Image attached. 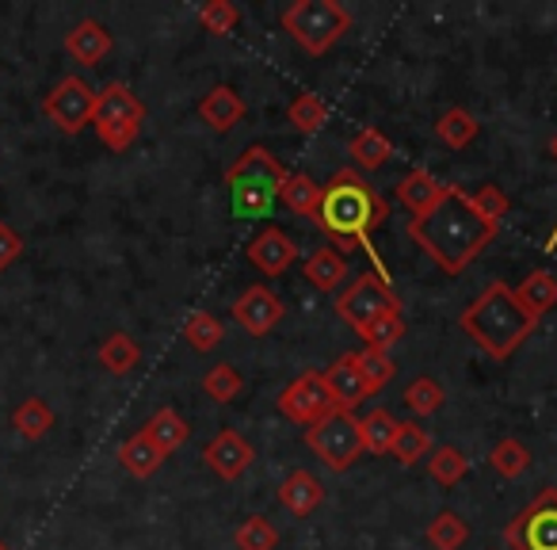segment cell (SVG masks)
I'll list each match as a JSON object with an SVG mask.
<instances>
[{
    "mask_svg": "<svg viewBox=\"0 0 557 550\" xmlns=\"http://www.w3.org/2000/svg\"><path fill=\"white\" fill-rule=\"evenodd\" d=\"M233 542H237V550H275L278 547V531H275V524H271L268 516H248L245 524L237 527Z\"/></svg>",
    "mask_w": 557,
    "mask_h": 550,
    "instance_id": "obj_39",
    "label": "cell"
},
{
    "mask_svg": "<svg viewBox=\"0 0 557 550\" xmlns=\"http://www.w3.org/2000/svg\"><path fill=\"white\" fill-rule=\"evenodd\" d=\"M466 470H470V459H466V451L455 448V443H443V448H435L432 459H428V474H432V481H440L443 489L458 486V481L466 478Z\"/></svg>",
    "mask_w": 557,
    "mask_h": 550,
    "instance_id": "obj_31",
    "label": "cell"
},
{
    "mask_svg": "<svg viewBox=\"0 0 557 550\" xmlns=\"http://www.w3.org/2000/svg\"><path fill=\"white\" fill-rule=\"evenodd\" d=\"M496 225L473 210L470 192L462 184H447L435 207H428L420 218H409V237L420 245V253L447 276H462L481 253L496 241Z\"/></svg>",
    "mask_w": 557,
    "mask_h": 550,
    "instance_id": "obj_1",
    "label": "cell"
},
{
    "mask_svg": "<svg viewBox=\"0 0 557 550\" xmlns=\"http://www.w3.org/2000/svg\"><path fill=\"white\" fill-rule=\"evenodd\" d=\"M199 24L207 27L210 35H233V27L240 24V9L233 4V0H207L199 9Z\"/></svg>",
    "mask_w": 557,
    "mask_h": 550,
    "instance_id": "obj_40",
    "label": "cell"
},
{
    "mask_svg": "<svg viewBox=\"0 0 557 550\" xmlns=\"http://www.w3.org/2000/svg\"><path fill=\"white\" fill-rule=\"evenodd\" d=\"M283 32L306 50V54H329L344 35L351 32V12L344 9L341 0H295L290 9H283L278 16Z\"/></svg>",
    "mask_w": 557,
    "mask_h": 550,
    "instance_id": "obj_5",
    "label": "cell"
},
{
    "mask_svg": "<svg viewBox=\"0 0 557 550\" xmlns=\"http://www.w3.org/2000/svg\"><path fill=\"white\" fill-rule=\"evenodd\" d=\"M356 359H359V371H363L367 387H371V394H379V390H386L389 382H394L397 364H394V356H389V352L363 349V352H356Z\"/></svg>",
    "mask_w": 557,
    "mask_h": 550,
    "instance_id": "obj_38",
    "label": "cell"
},
{
    "mask_svg": "<svg viewBox=\"0 0 557 550\" xmlns=\"http://www.w3.org/2000/svg\"><path fill=\"white\" fill-rule=\"evenodd\" d=\"M240 390H245V379H240V371L233 364H214L207 375H202V394L214 398L218 405L237 402Z\"/></svg>",
    "mask_w": 557,
    "mask_h": 550,
    "instance_id": "obj_36",
    "label": "cell"
},
{
    "mask_svg": "<svg viewBox=\"0 0 557 550\" xmlns=\"http://www.w3.org/2000/svg\"><path fill=\"white\" fill-rule=\"evenodd\" d=\"M141 123H146V103L134 96L131 85L123 81H111L103 93H96V111H92V126L100 134V142L111 154H123L138 142Z\"/></svg>",
    "mask_w": 557,
    "mask_h": 550,
    "instance_id": "obj_6",
    "label": "cell"
},
{
    "mask_svg": "<svg viewBox=\"0 0 557 550\" xmlns=\"http://www.w3.org/2000/svg\"><path fill=\"white\" fill-rule=\"evenodd\" d=\"M225 192H230L233 215L263 218L278 203V187L287 180V169L275 161V154L263 146H248L237 161L225 169Z\"/></svg>",
    "mask_w": 557,
    "mask_h": 550,
    "instance_id": "obj_4",
    "label": "cell"
},
{
    "mask_svg": "<svg viewBox=\"0 0 557 550\" xmlns=\"http://www.w3.org/2000/svg\"><path fill=\"white\" fill-rule=\"evenodd\" d=\"M278 413L283 417H290L295 425H318L321 417H329V413L336 410L333 405V394H329V387H325V375L321 371H306V375H298L295 382H290L283 394H278Z\"/></svg>",
    "mask_w": 557,
    "mask_h": 550,
    "instance_id": "obj_11",
    "label": "cell"
},
{
    "mask_svg": "<svg viewBox=\"0 0 557 550\" xmlns=\"http://www.w3.org/2000/svg\"><path fill=\"white\" fill-rule=\"evenodd\" d=\"M321 375H325V387H329V394H333V405L341 413H356L359 405L367 402V398H374L371 387H367V379H363V371H359L356 352L341 356L333 367H329V371H321Z\"/></svg>",
    "mask_w": 557,
    "mask_h": 550,
    "instance_id": "obj_15",
    "label": "cell"
},
{
    "mask_svg": "<svg viewBox=\"0 0 557 550\" xmlns=\"http://www.w3.org/2000/svg\"><path fill=\"white\" fill-rule=\"evenodd\" d=\"M549 157H554V161H557V134H554V138H549ZM546 248H549V253H554V248H557V225H554V233H549Z\"/></svg>",
    "mask_w": 557,
    "mask_h": 550,
    "instance_id": "obj_44",
    "label": "cell"
},
{
    "mask_svg": "<svg viewBox=\"0 0 557 550\" xmlns=\"http://www.w3.org/2000/svg\"><path fill=\"white\" fill-rule=\"evenodd\" d=\"M306 448H310L333 474H344L359 455H363V440H359V417H356V413L333 410L329 417H321L318 425L306 428Z\"/></svg>",
    "mask_w": 557,
    "mask_h": 550,
    "instance_id": "obj_7",
    "label": "cell"
},
{
    "mask_svg": "<svg viewBox=\"0 0 557 550\" xmlns=\"http://www.w3.org/2000/svg\"><path fill=\"white\" fill-rule=\"evenodd\" d=\"M363 349H379V352H389L397 341L405 337V314L401 310H394V314H386V318H379L371 329H363Z\"/></svg>",
    "mask_w": 557,
    "mask_h": 550,
    "instance_id": "obj_42",
    "label": "cell"
},
{
    "mask_svg": "<svg viewBox=\"0 0 557 550\" xmlns=\"http://www.w3.org/2000/svg\"><path fill=\"white\" fill-rule=\"evenodd\" d=\"M348 154H351V161H356L359 169L379 172V169H386V164L394 161V142H389L379 126H363V131L348 142Z\"/></svg>",
    "mask_w": 557,
    "mask_h": 550,
    "instance_id": "obj_24",
    "label": "cell"
},
{
    "mask_svg": "<svg viewBox=\"0 0 557 550\" xmlns=\"http://www.w3.org/2000/svg\"><path fill=\"white\" fill-rule=\"evenodd\" d=\"M278 504L290 512V516H310L325 504V486L313 478L310 470H290L278 486Z\"/></svg>",
    "mask_w": 557,
    "mask_h": 550,
    "instance_id": "obj_18",
    "label": "cell"
},
{
    "mask_svg": "<svg viewBox=\"0 0 557 550\" xmlns=\"http://www.w3.org/2000/svg\"><path fill=\"white\" fill-rule=\"evenodd\" d=\"M488 466H493L500 478L511 481V478H519V474H527V466H531V451H527L523 440H516V436H504V440L488 451Z\"/></svg>",
    "mask_w": 557,
    "mask_h": 550,
    "instance_id": "obj_35",
    "label": "cell"
},
{
    "mask_svg": "<svg viewBox=\"0 0 557 550\" xmlns=\"http://www.w3.org/2000/svg\"><path fill=\"white\" fill-rule=\"evenodd\" d=\"M333 306H336V318L348 321L356 333H363V329H371L379 318L401 310V298H397V291L389 288L386 280H379V276H359L356 283H348L344 295H336Z\"/></svg>",
    "mask_w": 557,
    "mask_h": 550,
    "instance_id": "obj_8",
    "label": "cell"
},
{
    "mask_svg": "<svg viewBox=\"0 0 557 550\" xmlns=\"http://www.w3.org/2000/svg\"><path fill=\"white\" fill-rule=\"evenodd\" d=\"M20 256H24V237L9 222H0V271L12 268Z\"/></svg>",
    "mask_w": 557,
    "mask_h": 550,
    "instance_id": "obj_43",
    "label": "cell"
},
{
    "mask_svg": "<svg viewBox=\"0 0 557 550\" xmlns=\"http://www.w3.org/2000/svg\"><path fill=\"white\" fill-rule=\"evenodd\" d=\"M119 463H123V470L134 474V478H149V474L161 470L164 455L153 448V440H149L146 432H134L131 440L119 443Z\"/></svg>",
    "mask_w": 557,
    "mask_h": 550,
    "instance_id": "obj_26",
    "label": "cell"
},
{
    "mask_svg": "<svg viewBox=\"0 0 557 550\" xmlns=\"http://www.w3.org/2000/svg\"><path fill=\"white\" fill-rule=\"evenodd\" d=\"M302 276L310 280V288L333 295V291H341V283L348 280V256H341L333 245H321L318 253L306 256Z\"/></svg>",
    "mask_w": 557,
    "mask_h": 550,
    "instance_id": "obj_20",
    "label": "cell"
},
{
    "mask_svg": "<svg viewBox=\"0 0 557 550\" xmlns=\"http://www.w3.org/2000/svg\"><path fill=\"white\" fill-rule=\"evenodd\" d=\"M12 428H16L27 443H39L42 436L54 428V410H50L42 398H27V402H20L16 413H12Z\"/></svg>",
    "mask_w": 557,
    "mask_h": 550,
    "instance_id": "obj_28",
    "label": "cell"
},
{
    "mask_svg": "<svg viewBox=\"0 0 557 550\" xmlns=\"http://www.w3.org/2000/svg\"><path fill=\"white\" fill-rule=\"evenodd\" d=\"M516 298L523 303V310L531 314V318L542 321L557 306V280L549 276L546 268H534L531 276H523V280H519Z\"/></svg>",
    "mask_w": 557,
    "mask_h": 550,
    "instance_id": "obj_23",
    "label": "cell"
},
{
    "mask_svg": "<svg viewBox=\"0 0 557 550\" xmlns=\"http://www.w3.org/2000/svg\"><path fill=\"white\" fill-rule=\"evenodd\" d=\"M478 134H481L478 115L466 108H447L440 119H435V138H440L447 149H466Z\"/></svg>",
    "mask_w": 557,
    "mask_h": 550,
    "instance_id": "obj_27",
    "label": "cell"
},
{
    "mask_svg": "<svg viewBox=\"0 0 557 550\" xmlns=\"http://www.w3.org/2000/svg\"><path fill=\"white\" fill-rule=\"evenodd\" d=\"M252 459H256L252 443H248L237 428H222V432L202 448V463H207L222 481H237L240 474L252 466Z\"/></svg>",
    "mask_w": 557,
    "mask_h": 550,
    "instance_id": "obj_14",
    "label": "cell"
},
{
    "mask_svg": "<svg viewBox=\"0 0 557 550\" xmlns=\"http://www.w3.org/2000/svg\"><path fill=\"white\" fill-rule=\"evenodd\" d=\"M511 550H557V489H542L527 509H519L504 527Z\"/></svg>",
    "mask_w": 557,
    "mask_h": 550,
    "instance_id": "obj_9",
    "label": "cell"
},
{
    "mask_svg": "<svg viewBox=\"0 0 557 550\" xmlns=\"http://www.w3.org/2000/svg\"><path fill=\"white\" fill-rule=\"evenodd\" d=\"M0 550H12V547H9V542H4V539H0Z\"/></svg>",
    "mask_w": 557,
    "mask_h": 550,
    "instance_id": "obj_45",
    "label": "cell"
},
{
    "mask_svg": "<svg viewBox=\"0 0 557 550\" xmlns=\"http://www.w3.org/2000/svg\"><path fill=\"white\" fill-rule=\"evenodd\" d=\"M397 425L401 420L394 417L389 410H371L359 417V440H363V451L367 455H389V448H394V436H397Z\"/></svg>",
    "mask_w": 557,
    "mask_h": 550,
    "instance_id": "obj_25",
    "label": "cell"
},
{
    "mask_svg": "<svg viewBox=\"0 0 557 550\" xmlns=\"http://www.w3.org/2000/svg\"><path fill=\"white\" fill-rule=\"evenodd\" d=\"M389 455H394L401 466H417L420 459L432 455V436H428L417 420H401V425H397V436H394V448H389Z\"/></svg>",
    "mask_w": 557,
    "mask_h": 550,
    "instance_id": "obj_30",
    "label": "cell"
},
{
    "mask_svg": "<svg viewBox=\"0 0 557 550\" xmlns=\"http://www.w3.org/2000/svg\"><path fill=\"white\" fill-rule=\"evenodd\" d=\"M245 256H248V264L260 271V276H283V271L298 260V245H295V237H290L287 230L268 225V230H260L252 241H248Z\"/></svg>",
    "mask_w": 557,
    "mask_h": 550,
    "instance_id": "obj_13",
    "label": "cell"
},
{
    "mask_svg": "<svg viewBox=\"0 0 557 550\" xmlns=\"http://www.w3.org/2000/svg\"><path fill=\"white\" fill-rule=\"evenodd\" d=\"M443 187H447V184H440V180H435L428 169H409L394 184V199L409 210V218H420L428 207H435V203H440Z\"/></svg>",
    "mask_w": 557,
    "mask_h": 550,
    "instance_id": "obj_17",
    "label": "cell"
},
{
    "mask_svg": "<svg viewBox=\"0 0 557 550\" xmlns=\"http://www.w3.org/2000/svg\"><path fill=\"white\" fill-rule=\"evenodd\" d=\"M184 337H187V344H191L195 352H214L218 344H222L225 329L210 310H195L191 318H187V326H184Z\"/></svg>",
    "mask_w": 557,
    "mask_h": 550,
    "instance_id": "obj_37",
    "label": "cell"
},
{
    "mask_svg": "<svg viewBox=\"0 0 557 550\" xmlns=\"http://www.w3.org/2000/svg\"><path fill=\"white\" fill-rule=\"evenodd\" d=\"M278 203H283L290 215L313 222L318 203H321V184L310 176V172H287V180H283V187H278Z\"/></svg>",
    "mask_w": 557,
    "mask_h": 550,
    "instance_id": "obj_22",
    "label": "cell"
},
{
    "mask_svg": "<svg viewBox=\"0 0 557 550\" xmlns=\"http://www.w3.org/2000/svg\"><path fill=\"white\" fill-rule=\"evenodd\" d=\"M386 218H389V199L367 184L363 172L336 169L321 184V203H318V215H313V225L333 241V248L341 256L351 253V248L371 256V264H379L382 280H389V271L382 264L379 248L371 245V233L382 230Z\"/></svg>",
    "mask_w": 557,
    "mask_h": 550,
    "instance_id": "obj_2",
    "label": "cell"
},
{
    "mask_svg": "<svg viewBox=\"0 0 557 550\" xmlns=\"http://www.w3.org/2000/svg\"><path fill=\"white\" fill-rule=\"evenodd\" d=\"M458 329L485 352L488 359H511L519 344L539 329V318L523 310L516 298V288L504 280H493L462 314H458Z\"/></svg>",
    "mask_w": 557,
    "mask_h": 550,
    "instance_id": "obj_3",
    "label": "cell"
},
{
    "mask_svg": "<svg viewBox=\"0 0 557 550\" xmlns=\"http://www.w3.org/2000/svg\"><path fill=\"white\" fill-rule=\"evenodd\" d=\"M141 432H146L149 440H153V448L169 459V455H176V451L184 448L187 436H191V428H187V420L180 417L176 410H169V405H164V410H157L153 417L141 425Z\"/></svg>",
    "mask_w": 557,
    "mask_h": 550,
    "instance_id": "obj_21",
    "label": "cell"
},
{
    "mask_svg": "<svg viewBox=\"0 0 557 550\" xmlns=\"http://www.w3.org/2000/svg\"><path fill=\"white\" fill-rule=\"evenodd\" d=\"M424 539H428V547H432V550H458L466 539H470V527H466V520L458 516V512L443 509L440 516L428 524Z\"/></svg>",
    "mask_w": 557,
    "mask_h": 550,
    "instance_id": "obj_33",
    "label": "cell"
},
{
    "mask_svg": "<svg viewBox=\"0 0 557 550\" xmlns=\"http://www.w3.org/2000/svg\"><path fill=\"white\" fill-rule=\"evenodd\" d=\"M287 119L298 134H318L329 123V103L318 93H298L287 108Z\"/></svg>",
    "mask_w": 557,
    "mask_h": 550,
    "instance_id": "obj_32",
    "label": "cell"
},
{
    "mask_svg": "<svg viewBox=\"0 0 557 550\" xmlns=\"http://www.w3.org/2000/svg\"><path fill=\"white\" fill-rule=\"evenodd\" d=\"M65 50H70L73 62L81 65H100L111 54V32L100 20H81L70 35H65Z\"/></svg>",
    "mask_w": 557,
    "mask_h": 550,
    "instance_id": "obj_19",
    "label": "cell"
},
{
    "mask_svg": "<svg viewBox=\"0 0 557 550\" xmlns=\"http://www.w3.org/2000/svg\"><path fill=\"white\" fill-rule=\"evenodd\" d=\"M233 321H237L248 337H268L271 329L283 321V303H278V295L271 288L252 283V288L240 291L237 303H233Z\"/></svg>",
    "mask_w": 557,
    "mask_h": 550,
    "instance_id": "obj_12",
    "label": "cell"
},
{
    "mask_svg": "<svg viewBox=\"0 0 557 550\" xmlns=\"http://www.w3.org/2000/svg\"><path fill=\"white\" fill-rule=\"evenodd\" d=\"M470 203H473V210H478V215L485 218L488 225H496V230H500V222L511 215V199L496 184H481L478 192L470 195Z\"/></svg>",
    "mask_w": 557,
    "mask_h": 550,
    "instance_id": "obj_41",
    "label": "cell"
},
{
    "mask_svg": "<svg viewBox=\"0 0 557 550\" xmlns=\"http://www.w3.org/2000/svg\"><path fill=\"white\" fill-rule=\"evenodd\" d=\"M245 111L248 108H245V100H240V93H237V88H230V85H214L199 100V119L214 134H230L233 126L245 119Z\"/></svg>",
    "mask_w": 557,
    "mask_h": 550,
    "instance_id": "obj_16",
    "label": "cell"
},
{
    "mask_svg": "<svg viewBox=\"0 0 557 550\" xmlns=\"http://www.w3.org/2000/svg\"><path fill=\"white\" fill-rule=\"evenodd\" d=\"M401 402L409 405L412 417H432V413H440L443 402H447V390L435 379H428V375H420V379H412L409 387H405Z\"/></svg>",
    "mask_w": 557,
    "mask_h": 550,
    "instance_id": "obj_34",
    "label": "cell"
},
{
    "mask_svg": "<svg viewBox=\"0 0 557 550\" xmlns=\"http://www.w3.org/2000/svg\"><path fill=\"white\" fill-rule=\"evenodd\" d=\"M96 356H100V364L108 367L111 375H131L134 367H138V359H141V349H138V341H134L131 333H123V329H119V333H111L108 341L100 344V352H96Z\"/></svg>",
    "mask_w": 557,
    "mask_h": 550,
    "instance_id": "obj_29",
    "label": "cell"
},
{
    "mask_svg": "<svg viewBox=\"0 0 557 550\" xmlns=\"http://www.w3.org/2000/svg\"><path fill=\"white\" fill-rule=\"evenodd\" d=\"M92 111H96V93L81 77H62L47 93V100H42V115L62 134H70V138L92 123Z\"/></svg>",
    "mask_w": 557,
    "mask_h": 550,
    "instance_id": "obj_10",
    "label": "cell"
}]
</instances>
